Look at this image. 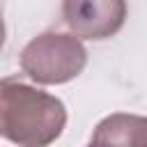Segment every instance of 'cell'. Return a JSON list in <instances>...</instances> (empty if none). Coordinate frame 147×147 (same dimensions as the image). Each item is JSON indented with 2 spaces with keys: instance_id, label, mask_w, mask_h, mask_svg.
Instances as JSON below:
<instances>
[{
  "instance_id": "1",
  "label": "cell",
  "mask_w": 147,
  "mask_h": 147,
  "mask_svg": "<svg viewBox=\"0 0 147 147\" xmlns=\"http://www.w3.org/2000/svg\"><path fill=\"white\" fill-rule=\"evenodd\" d=\"M67 126L64 103L21 78L0 85V136L21 147H46Z\"/></svg>"
},
{
  "instance_id": "2",
  "label": "cell",
  "mask_w": 147,
  "mask_h": 147,
  "mask_svg": "<svg viewBox=\"0 0 147 147\" xmlns=\"http://www.w3.org/2000/svg\"><path fill=\"white\" fill-rule=\"evenodd\" d=\"M18 64L21 71L39 85H62L80 76L87 64V51L74 32L48 30L23 46Z\"/></svg>"
},
{
  "instance_id": "3",
  "label": "cell",
  "mask_w": 147,
  "mask_h": 147,
  "mask_svg": "<svg viewBox=\"0 0 147 147\" xmlns=\"http://www.w3.org/2000/svg\"><path fill=\"white\" fill-rule=\"evenodd\" d=\"M126 0H62V21L80 39L103 41L126 23Z\"/></svg>"
},
{
  "instance_id": "4",
  "label": "cell",
  "mask_w": 147,
  "mask_h": 147,
  "mask_svg": "<svg viewBox=\"0 0 147 147\" xmlns=\"http://www.w3.org/2000/svg\"><path fill=\"white\" fill-rule=\"evenodd\" d=\"M92 145H122V147H147V117L113 113L103 117L90 138Z\"/></svg>"
}]
</instances>
